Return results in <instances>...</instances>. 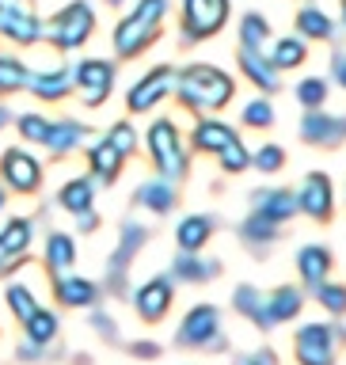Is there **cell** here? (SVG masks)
Listing matches in <instances>:
<instances>
[{
  "label": "cell",
  "instance_id": "1",
  "mask_svg": "<svg viewBox=\"0 0 346 365\" xmlns=\"http://www.w3.org/2000/svg\"><path fill=\"white\" fill-rule=\"evenodd\" d=\"M175 91L194 110H221L233 99V76L213 65H187L175 76Z\"/></svg>",
  "mask_w": 346,
  "mask_h": 365
},
{
  "label": "cell",
  "instance_id": "2",
  "mask_svg": "<svg viewBox=\"0 0 346 365\" xmlns=\"http://www.w3.org/2000/svg\"><path fill=\"white\" fill-rule=\"evenodd\" d=\"M168 16V0H141L118 27H114V53L118 57H137L141 50L153 46V38L160 34V23Z\"/></svg>",
  "mask_w": 346,
  "mask_h": 365
},
{
  "label": "cell",
  "instance_id": "3",
  "mask_svg": "<svg viewBox=\"0 0 346 365\" xmlns=\"http://www.w3.org/2000/svg\"><path fill=\"white\" fill-rule=\"evenodd\" d=\"M233 304L240 312H248L263 331H270V327H278V324H285V319H293L301 312V293L290 289V285H282V289H274L270 297H263L259 289H251V285H240Z\"/></svg>",
  "mask_w": 346,
  "mask_h": 365
},
{
  "label": "cell",
  "instance_id": "4",
  "mask_svg": "<svg viewBox=\"0 0 346 365\" xmlns=\"http://www.w3.org/2000/svg\"><path fill=\"white\" fill-rule=\"evenodd\" d=\"M91 31H96V11H91L88 0H73V4H65L50 23H42V34L61 53L80 50V46L91 38Z\"/></svg>",
  "mask_w": 346,
  "mask_h": 365
},
{
  "label": "cell",
  "instance_id": "5",
  "mask_svg": "<svg viewBox=\"0 0 346 365\" xmlns=\"http://www.w3.org/2000/svg\"><path fill=\"white\" fill-rule=\"evenodd\" d=\"M148 148H153V160H156L160 175H168V179L187 175V153H183V145H179L175 122L160 118L153 130H148Z\"/></svg>",
  "mask_w": 346,
  "mask_h": 365
},
{
  "label": "cell",
  "instance_id": "6",
  "mask_svg": "<svg viewBox=\"0 0 346 365\" xmlns=\"http://www.w3.org/2000/svg\"><path fill=\"white\" fill-rule=\"evenodd\" d=\"M0 38L34 46L42 38V19L31 0H0Z\"/></svg>",
  "mask_w": 346,
  "mask_h": 365
},
{
  "label": "cell",
  "instance_id": "7",
  "mask_svg": "<svg viewBox=\"0 0 346 365\" xmlns=\"http://www.w3.org/2000/svg\"><path fill=\"white\" fill-rule=\"evenodd\" d=\"M339 339H342V331L327 327V324L301 327V331H297V361H301V365H335Z\"/></svg>",
  "mask_w": 346,
  "mask_h": 365
},
{
  "label": "cell",
  "instance_id": "8",
  "mask_svg": "<svg viewBox=\"0 0 346 365\" xmlns=\"http://www.w3.org/2000/svg\"><path fill=\"white\" fill-rule=\"evenodd\" d=\"M73 88L80 91V99L88 107H99L114 88V65L103 61V57H88V61L73 65Z\"/></svg>",
  "mask_w": 346,
  "mask_h": 365
},
{
  "label": "cell",
  "instance_id": "9",
  "mask_svg": "<svg viewBox=\"0 0 346 365\" xmlns=\"http://www.w3.org/2000/svg\"><path fill=\"white\" fill-rule=\"evenodd\" d=\"M225 16H228V0H183V34H187V42L217 34Z\"/></svg>",
  "mask_w": 346,
  "mask_h": 365
},
{
  "label": "cell",
  "instance_id": "10",
  "mask_svg": "<svg viewBox=\"0 0 346 365\" xmlns=\"http://www.w3.org/2000/svg\"><path fill=\"white\" fill-rule=\"evenodd\" d=\"M171 88H175V73H171L168 65H156V68H148V73L130 88V99H126V107H130L133 114L153 110L160 99H168Z\"/></svg>",
  "mask_w": 346,
  "mask_h": 365
},
{
  "label": "cell",
  "instance_id": "11",
  "mask_svg": "<svg viewBox=\"0 0 346 365\" xmlns=\"http://www.w3.org/2000/svg\"><path fill=\"white\" fill-rule=\"evenodd\" d=\"M0 175H4V182L11 190L31 194V190H39V182H42V164L31 153H23V148H8V153L0 156Z\"/></svg>",
  "mask_w": 346,
  "mask_h": 365
},
{
  "label": "cell",
  "instance_id": "12",
  "mask_svg": "<svg viewBox=\"0 0 346 365\" xmlns=\"http://www.w3.org/2000/svg\"><path fill=\"white\" fill-rule=\"evenodd\" d=\"M217 308L213 304H198L190 308L187 319L179 327V346H205V342H217Z\"/></svg>",
  "mask_w": 346,
  "mask_h": 365
},
{
  "label": "cell",
  "instance_id": "13",
  "mask_svg": "<svg viewBox=\"0 0 346 365\" xmlns=\"http://www.w3.org/2000/svg\"><path fill=\"white\" fill-rule=\"evenodd\" d=\"M301 137L308 145H327V148H335L339 141H346V118H335V114H305V122H301Z\"/></svg>",
  "mask_w": 346,
  "mask_h": 365
},
{
  "label": "cell",
  "instance_id": "14",
  "mask_svg": "<svg viewBox=\"0 0 346 365\" xmlns=\"http://www.w3.org/2000/svg\"><path fill=\"white\" fill-rule=\"evenodd\" d=\"M297 205H301L308 217H316V221H331V179L312 171V175L305 179L301 194H297Z\"/></svg>",
  "mask_w": 346,
  "mask_h": 365
},
{
  "label": "cell",
  "instance_id": "15",
  "mask_svg": "<svg viewBox=\"0 0 346 365\" xmlns=\"http://www.w3.org/2000/svg\"><path fill=\"white\" fill-rule=\"evenodd\" d=\"M251 202H255V217H263V221H270V225L290 221V217L301 210L293 190H263V194H255Z\"/></svg>",
  "mask_w": 346,
  "mask_h": 365
},
{
  "label": "cell",
  "instance_id": "16",
  "mask_svg": "<svg viewBox=\"0 0 346 365\" xmlns=\"http://www.w3.org/2000/svg\"><path fill=\"white\" fill-rule=\"evenodd\" d=\"M27 91L39 99H65L73 91V73L68 68H39V73L27 76Z\"/></svg>",
  "mask_w": 346,
  "mask_h": 365
},
{
  "label": "cell",
  "instance_id": "17",
  "mask_svg": "<svg viewBox=\"0 0 346 365\" xmlns=\"http://www.w3.org/2000/svg\"><path fill=\"white\" fill-rule=\"evenodd\" d=\"M171 282L168 278H153V282H145L141 289H137L133 297V304H137V312H141L145 319H160L171 308Z\"/></svg>",
  "mask_w": 346,
  "mask_h": 365
},
{
  "label": "cell",
  "instance_id": "18",
  "mask_svg": "<svg viewBox=\"0 0 346 365\" xmlns=\"http://www.w3.org/2000/svg\"><path fill=\"white\" fill-rule=\"evenodd\" d=\"M141 244H145V228L133 225V221H126V225H122V244H118V251L111 255L114 289H122V274H126V267H130V259L137 255V251H141Z\"/></svg>",
  "mask_w": 346,
  "mask_h": 365
},
{
  "label": "cell",
  "instance_id": "19",
  "mask_svg": "<svg viewBox=\"0 0 346 365\" xmlns=\"http://www.w3.org/2000/svg\"><path fill=\"white\" fill-rule=\"evenodd\" d=\"M88 141V125H80V122H50V130H46V148H50L54 156H65V153H73L76 145H84Z\"/></svg>",
  "mask_w": 346,
  "mask_h": 365
},
{
  "label": "cell",
  "instance_id": "20",
  "mask_svg": "<svg viewBox=\"0 0 346 365\" xmlns=\"http://www.w3.org/2000/svg\"><path fill=\"white\" fill-rule=\"evenodd\" d=\"M240 68H244L248 80H255L263 91H278V68L263 57V50H244V46H240Z\"/></svg>",
  "mask_w": 346,
  "mask_h": 365
},
{
  "label": "cell",
  "instance_id": "21",
  "mask_svg": "<svg viewBox=\"0 0 346 365\" xmlns=\"http://www.w3.org/2000/svg\"><path fill=\"white\" fill-rule=\"evenodd\" d=\"M88 160H91V175H96L99 182H114V179H118V171H122V153L107 141V137H103L99 145H91Z\"/></svg>",
  "mask_w": 346,
  "mask_h": 365
},
{
  "label": "cell",
  "instance_id": "22",
  "mask_svg": "<svg viewBox=\"0 0 346 365\" xmlns=\"http://www.w3.org/2000/svg\"><path fill=\"white\" fill-rule=\"evenodd\" d=\"M76 262V244H73V236H65V232H54V236H46V267H50L54 274H61L68 270Z\"/></svg>",
  "mask_w": 346,
  "mask_h": 365
},
{
  "label": "cell",
  "instance_id": "23",
  "mask_svg": "<svg viewBox=\"0 0 346 365\" xmlns=\"http://www.w3.org/2000/svg\"><path fill=\"white\" fill-rule=\"evenodd\" d=\"M137 202L148 205L153 213H171V205L179 202V194L171 190V182L153 179V182H145V187H137Z\"/></svg>",
  "mask_w": 346,
  "mask_h": 365
},
{
  "label": "cell",
  "instance_id": "24",
  "mask_svg": "<svg viewBox=\"0 0 346 365\" xmlns=\"http://www.w3.org/2000/svg\"><path fill=\"white\" fill-rule=\"evenodd\" d=\"M210 232H213V217H187V221H179V228H175V240H179L183 251H198L205 240H210Z\"/></svg>",
  "mask_w": 346,
  "mask_h": 365
},
{
  "label": "cell",
  "instance_id": "25",
  "mask_svg": "<svg viewBox=\"0 0 346 365\" xmlns=\"http://www.w3.org/2000/svg\"><path fill=\"white\" fill-rule=\"evenodd\" d=\"M236 133L225 122H198L194 125V148H202V153H221Z\"/></svg>",
  "mask_w": 346,
  "mask_h": 365
},
{
  "label": "cell",
  "instance_id": "26",
  "mask_svg": "<svg viewBox=\"0 0 346 365\" xmlns=\"http://www.w3.org/2000/svg\"><path fill=\"white\" fill-rule=\"evenodd\" d=\"M57 301L68 304V308H80V304H91L96 301V285L88 278H57Z\"/></svg>",
  "mask_w": 346,
  "mask_h": 365
},
{
  "label": "cell",
  "instance_id": "27",
  "mask_svg": "<svg viewBox=\"0 0 346 365\" xmlns=\"http://www.w3.org/2000/svg\"><path fill=\"white\" fill-rule=\"evenodd\" d=\"M217 270H221V262H202V259H194V251H183V255L171 262V274L183 282H205V278H213Z\"/></svg>",
  "mask_w": 346,
  "mask_h": 365
},
{
  "label": "cell",
  "instance_id": "28",
  "mask_svg": "<svg viewBox=\"0 0 346 365\" xmlns=\"http://www.w3.org/2000/svg\"><path fill=\"white\" fill-rule=\"evenodd\" d=\"M61 198V205L68 213H88L91 210V202H96V190H91V179H73V182H65V190L57 194Z\"/></svg>",
  "mask_w": 346,
  "mask_h": 365
},
{
  "label": "cell",
  "instance_id": "29",
  "mask_svg": "<svg viewBox=\"0 0 346 365\" xmlns=\"http://www.w3.org/2000/svg\"><path fill=\"white\" fill-rule=\"evenodd\" d=\"M297 267H301V278L316 289V285L324 282L327 267H331V255H327L324 247H305V251H301V259H297Z\"/></svg>",
  "mask_w": 346,
  "mask_h": 365
},
{
  "label": "cell",
  "instance_id": "30",
  "mask_svg": "<svg viewBox=\"0 0 346 365\" xmlns=\"http://www.w3.org/2000/svg\"><path fill=\"white\" fill-rule=\"evenodd\" d=\"M297 31H301V38H331V34H335V23H331L320 8H301Z\"/></svg>",
  "mask_w": 346,
  "mask_h": 365
},
{
  "label": "cell",
  "instance_id": "31",
  "mask_svg": "<svg viewBox=\"0 0 346 365\" xmlns=\"http://www.w3.org/2000/svg\"><path fill=\"white\" fill-rule=\"evenodd\" d=\"M27 76H31L27 65L16 61V57H4V53H0V96L23 91V88H27Z\"/></svg>",
  "mask_w": 346,
  "mask_h": 365
},
{
  "label": "cell",
  "instance_id": "32",
  "mask_svg": "<svg viewBox=\"0 0 346 365\" xmlns=\"http://www.w3.org/2000/svg\"><path fill=\"white\" fill-rule=\"evenodd\" d=\"M267 38H270V23L263 16H255V11L244 16V23H240V46H244V50H263Z\"/></svg>",
  "mask_w": 346,
  "mask_h": 365
},
{
  "label": "cell",
  "instance_id": "33",
  "mask_svg": "<svg viewBox=\"0 0 346 365\" xmlns=\"http://www.w3.org/2000/svg\"><path fill=\"white\" fill-rule=\"evenodd\" d=\"M23 324H27V339L39 342V346H46V342L57 335V316L46 312V308H34V312L23 319Z\"/></svg>",
  "mask_w": 346,
  "mask_h": 365
},
{
  "label": "cell",
  "instance_id": "34",
  "mask_svg": "<svg viewBox=\"0 0 346 365\" xmlns=\"http://www.w3.org/2000/svg\"><path fill=\"white\" fill-rule=\"evenodd\" d=\"M0 244H4V251H11V255H23L27 244H31V221L11 217V221L4 225V232H0Z\"/></svg>",
  "mask_w": 346,
  "mask_h": 365
},
{
  "label": "cell",
  "instance_id": "35",
  "mask_svg": "<svg viewBox=\"0 0 346 365\" xmlns=\"http://www.w3.org/2000/svg\"><path fill=\"white\" fill-rule=\"evenodd\" d=\"M305 61V38H278V46H274L270 53V65L274 68H293Z\"/></svg>",
  "mask_w": 346,
  "mask_h": 365
},
{
  "label": "cell",
  "instance_id": "36",
  "mask_svg": "<svg viewBox=\"0 0 346 365\" xmlns=\"http://www.w3.org/2000/svg\"><path fill=\"white\" fill-rule=\"evenodd\" d=\"M297 99H301L308 110H316L320 103L327 99V80H324V76H308V80H301V84H297Z\"/></svg>",
  "mask_w": 346,
  "mask_h": 365
},
{
  "label": "cell",
  "instance_id": "37",
  "mask_svg": "<svg viewBox=\"0 0 346 365\" xmlns=\"http://www.w3.org/2000/svg\"><path fill=\"white\" fill-rule=\"evenodd\" d=\"M240 236L251 240V244H270V240L278 236V225H270V221H263V217L251 213L244 221V228H240Z\"/></svg>",
  "mask_w": 346,
  "mask_h": 365
},
{
  "label": "cell",
  "instance_id": "38",
  "mask_svg": "<svg viewBox=\"0 0 346 365\" xmlns=\"http://www.w3.org/2000/svg\"><path fill=\"white\" fill-rule=\"evenodd\" d=\"M316 297H320V304H324L327 312H335V316L346 312V285H327V282H320V285H316Z\"/></svg>",
  "mask_w": 346,
  "mask_h": 365
},
{
  "label": "cell",
  "instance_id": "39",
  "mask_svg": "<svg viewBox=\"0 0 346 365\" xmlns=\"http://www.w3.org/2000/svg\"><path fill=\"white\" fill-rule=\"evenodd\" d=\"M221 164H225V171H244L248 164H251V156H248V148L240 145V137H233V141H228L225 148H221Z\"/></svg>",
  "mask_w": 346,
  "mask_h": 365
},
{
  "label": "cell",
  "instance_id": "40",
  "mask_svg": "<svg viewBox=\"0 0 346 365\" xmlns=\"http://www.w3.org/2000/svg\"><path fill=\"white\" fill-rule=\"evenodd\" d=\"M8 304H11V312H16L19 319H27V316L34 312V308H39V304H34V297H31L27 285H11V289H8Z\"/></svg>",
  "mask_w": 346,
  "mask_h": 365
},
{
  "label": "cell",
  "instance_id": "41",
  "mask_svg": "<svg viewBox=\"0 0 346 365\" xmlns=\"http://www.w3.org/2000/svg\"><path fill=\"white\" fill-rule=\"evenodd\" d=\"M46 130H50V122L39 118V114H19V133L27 137V141L42 145L46 141Z\"/></svg>",
  "mask_w": 346,
  "mask_h": 365
},
{
  "label": "cell",
  "instance_id": "42",
  "mask_svg": "<svg viewBox=\"0 0 346 365\" xmlns=\"http://www.w3.org/2000/svg\"><path fill=\"white\" fill-rule=\"evenodd\" d=\"M107 141H111L114 148H118L122 156H130L133 148H137V133H133V130H130V125H126V122H118V125H111Z\"/></svg>",
  "mask_w": 346,
  "mask_h": 365
},
{
  "label": "cell",
  "instance_id": "43",
  "mask_svg": "<svg viewBox=\"0 0 346 365\" xmlns=\"http://www.w3.org/2000/svg\"><path fill=\"white\" fill-rule=\"evenodd\" d=\"M244 122H248V125H259V130H263V125H270V122H274V107H270L267 99L248 103V107H244Z\"/></svg>",
  "mask_w": 346,
  "mask_h": 365
},
{
  "label": "cell",
  "instance_id": "44",
  "mask_svg": "<svg viewBox=\"0 0 346 365\" xmlns=\"http://www.w3.org/2000/svg\"><path fill=\"white\" fill-rule=\"evenodd\" d=\"M282 160H285V153L278 145H263L255 156H251V164H255L259 171H278L282 168Z\"/></svg>",
  "mask_w": 346,
  "mask_h": 365
},
{
  "label": "cell",
  "instance_id": "45",
  "mask_svg": "<svg viewBox=\"0 0 346 365\" xmlns=\"http://www.w3.org/2000/svg\"><path fill=\"white\" fill-rule=\"evenodd\" d=\"M236 365H274V354L267 350V354H244V358H236Z\"/></svg>",
  "mask_w": 346,
  "mask_h": 365
},
{
  "label": "cell",
  "instance_id": "46",
  "mask_svg": "<svg viewBox=\"0 0 346 365\" xmlns=\"http://www.w3.org/2000/svg\"><path fill=\"white\" fill-rule=\"evenodd\" d=\"M23 255H11V251H4V244H0V274H8L11 267H19Z\"/></svg>",
  "mask_w": 346,
  "mask_h": 365
},
{
  "label": "cell",
  "instance_id": "47",
  "mask_svg": "<svg viewBox=\"0 0 346 365\" xmlns=\"http://www.w3.org/2000/svg\"><path fill=\"white\" fill-rule=\"evenodd\" d=\"M130 354L133 358H156L160 346H153V342H137V346H130Z\"/></svg>",
  "mask_w": 346,
  "mask_h": 365
},
{
  "label": "cell",
  "instance_id": "48",
  "mask_svg": "<svg viewBox=\"0 0 346 365\" xmlns=\"http://www.w3.org/2000/svg\"><path fill=\"white\" fill-rule=\"evenodd\" d=\"M335 76H339V84L346 88V57L342 53H335Z\"/></svg>",
  "mask_w": 346,
  "mask_h": 365
},
{
  "label": "cell",
  "instance_id": "49",
  "mask_svg": "<svg viewBox=\"0 0 346 365\" xmlns=\"http://www.w3.org/2000/svg\"><path fill=\"white\" fill-rule=\"evenodd\" d=\"M96 327L103 331V335H114V324H111L107 316H96Z\"/></svg>",
  "mask_w": 346,
  "mask_h": 365
},
{
  "label": "cell",
  "instance_id": "50",
  "mask_svg": "<svg viewBox=\"0 0 346 365\" xmlns=\"http://www.w3.org/2000/svg\"><path fill=\"white\" fill-rule=\"evenodd\" d=\"M4 125H8V110L0 107V130H4Z\"/></svg>",
  "mask_w": 346,
  "mask_h": 365
},
{
  "label": "cell",
  "instance_id": "51",
  "mask_svg": "<svg viewBox=\"0 0 346 365\" xmlns=\"http://www.w3.org/2000/svg\"><path fill=\"white\" fill-rule=\"evenodd\" d=\"M107 4H111V8H118V4H126V0H107Z\"/></svg>",
  "mask_w": 346,
  "mask_h": 365
},
{
  "label": "cell",
  "instance_id": "52",
  "mask_svg": "<svg viewBox=\"0 0 346 365\" xmlns=\"http://www.w3.org/2000/svg\"><path fill=\"white\" fill-rule=\"evenodd\" d=\"M0 210H4V190H0Z\"/></svg>",
  "mask_w": 346,
  "mask_h": 365
},
{
  "label": "cell",
  "instance_id": "53",
  "mask_svg": "<svg viewBox=\"0 0 346 365\" xmlns=\"http://www.w3.org/2000/svg\"><path fill=\"white\" fill-rule=\"evenodd\" d=\"M342 19H346V4H342Z\"/></svg>",
  "mask_w": 346,
  "mask_h": 365
}]
</instances>
